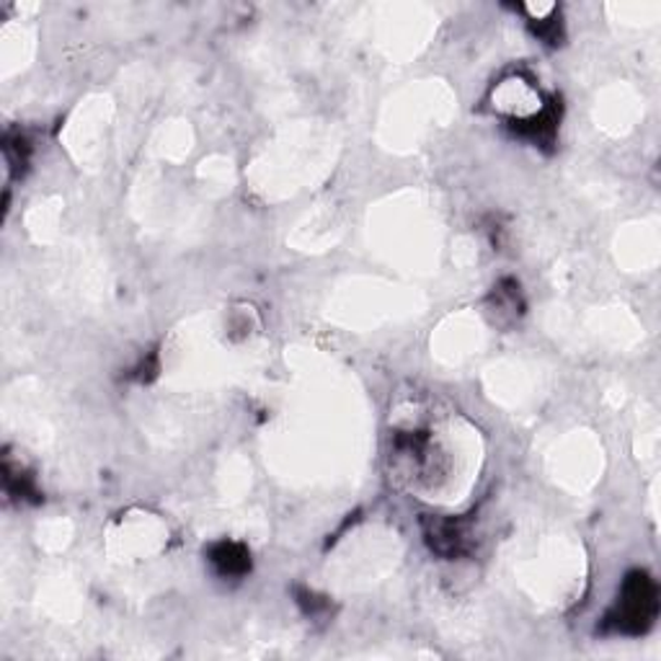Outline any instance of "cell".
I'll use <instances>...</instances> for the list:
<instances>
[{"label": "cell", "instance_id": "obj_2", "mask_svg": "<svg viewBox=\"0 0 661 661\" xmlns=\"http://www.w3.org/2000/svg\"><path fill=\"white\" fill-rule=\"evenodd\" d=\"M212 563L220 568L222 574H243L250 566L248 553L243 551L241 546H233V542H222L212 551Z\"/></svg>", "mask_w": 661, "mask_h": 661}, {"label": "cell", "instance_id": "obj_1", "mask_svg": "<svg viewBox=\"0 0 661 661\" xmlns=\"http://www.w3.org/2000/svg\"><path fill=\"white\" fill-rule=\"evenodd\" d=\"M659 612V595L657 584L646 574H631L625 582L621 602L617 610L608 617L612 628L617 633H631V636H641L657 621Z\"/></svg>", "mask_w": 661, "mask_h": 661}]
</instances>
